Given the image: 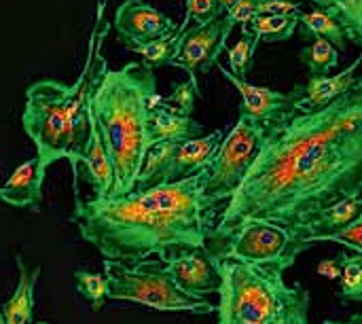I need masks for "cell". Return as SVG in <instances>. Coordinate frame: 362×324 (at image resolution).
<instances>
[{"label":"cell","instance_id":"obj_1","mask_svg":"<svg viewBox=\"0 0 362 324\" xmlns=\"http://www.w3.org/2000/svg\"><path fill=\"white\" fill-rule=\"evenodd\" d=\"M263 125L259 155L221 210L206 248L246 219L295 231L327 206L362 195V76L325 106L295 104Z\"/></svg>","mask_w":362,"mask_h":324},{"label":"cell","instance_id":"obj_2","mask_svg":"<svg viewBox=\"0 0 362 324\" xmlns=\"http://www.w3.org/2000/svg\"><path fill=\"white\" fill-rule=\"evenodd\" d=\"M223 204L208 193V166L176 180L127 195L81 199L76 195L70 223L83 242L104 259L140 263L206 248Z\"/></svg>","mask_w":362,"mask_h":324},{"label":"cell","instance_id":"obj_3","mask_svg":"<svg viewBox=\"0 0 362 324\" xmlns=\"http://www.w3.org/2000/svg\"><path fill=\"white\" fill-rule=\"evenodd\" d=\"M106 0H98L95 23L89 36L83 72L72 85L59 81H36L25 89L21 125L36 146V155L47 163L68 159L74 163L89 138L93 119L91 98L108 66L102 45L110 23L104 17Z\"/></svg>","mask_w":362,"mask_h":324},{"label":"cell","instance_id":"obj_4","mask_svg":"<svg viewBox=\"0 0 362 324\" xmlns=\"http://www.w3.org/2000/svg\"><path fill=\"white\" fill-rule=\"evenodd\" d=\"M157 79L144 62H129L106 70L91 98V110L110 155L115 187L110 195L136 189L151 140V108L157 98Z\"/></svg>","mask_w":362,"mask_h":324},{"label":"cell","instance_id":"obj_5","mask_svg":"<svg viewBox=\"0 0 362 324\" xmlns=\"http://www.w3.org/2000/svg\"><path fill=\"white\" fill-rule=\"evenodd\" d=\"M212 257L221 276L216 324H286L284 272L231 257Z\"/></svg>","mask_w":362,"mask_h":324},{"label":"cell","instance_id":"obj_6","mask_svg":"<svg viewBox=\"0 0 362 324\" xmlns=\"http://www.w3.org/2000/svg\"><path fill=\"white\" fill-rule=\"evenodd\" d=\"M104 276L108 280V299L112 301H129L157 312H216V306L206 297L185 293L159 259H146L134 265L104 259Z\"/></svg>","mask_w":362,"mask_h":324},{"label":"cell","instance_id":"obj_7","mask_svg":"<svg viewBox=\"0 0 362 324\" xmlns=\"http://www.w3.org/2000/svg\"><path fill=\"white\" fill-rule=\"evenodd\" d=\"M216 257H231L261 267L286 272L299 257L293 233L263 219L242 221L223 242L208 248Z\"/></svg>","mask_w":362,"mask_h":324},{"label":"cell","instance_id":"obj_8","mask_svg":"<svg viewBox=\"0 0 362 324\" xmlns=\"http://www.w3.org/2000/svg\"><path fill=\"white\" fill-rule=\"evenodd\" d=\"M265 125L252 117L240 115L238 123L223 136L214 157L208 163V193L216 197L223 208L235 189L242 185L263 142Z\"/></svg>","mask_w":362,"mask_h":324},{"label":"cell","instance_id":"obj_9","mask_svg":"<svg viewBox=\"0 0 362 324\" xmlns=\"http://www.w3.org/2000/svg\"><path fill=\"white\" fill-rule=\"evenodd\" d=\"M221 140H223V132H212L182 142L153 144L146 153L134 191H142L163 183H176L199 172L210 163Z\"/></svg>","mask_w":362,"mask_h":324},{"label":"cell","instance_id":"obj_10","mask_svg":"<svg viewBox=\"0 0 362 324\" xmlns=\"http://www.w3.org/2000/svg\"><path fill=\"white\" fill-rule=\"evenodd\" d=\"M233 28L235 23L227 15H223L210 23L187 28L180 34L170 66L182 68L189 74V81L197 91V98H202L197 76L210 72V68L218 64V55L227 49V38L233 32Z\"/></svg>","mask_w":362,"mask_h":324},{"label":"cell","instance_id":"obj_11","mask_svg":"<svg viewBox=\"0 0 362 324\" xmlns=\"http://www.w3.org/2000/svg\"><path fill=\"white\" fill-rule=\"evenodd\" d=\"M165 270L172 280L189 295L204 297V295H218L221 276L214 263V257L208 248H193L182 250L165 261Z\"/></svg>","mask_w":362,"mask_h":324},{"label":"cell","instance_id":"obj_12","mask_svg":"<svg viewBox=\"0 0 362 324\" xmlns=\"http://www.w3.org/2000/svg\"><path fill=\"white\" fill-rule=\"evenodd\" d=\"M112 25L119 34V40H134V42L161 38L178 30L172 17H168L165 13L151 6L144 0L121 2L117 6Z\"/></svg>","mask_w":362,"mask_h":324},{"label":"cell","instance_id":"obj_13","mask_svg":"<svg viewBox=\"0 0 362 324\" xmlns=\"http://www.w3.org/2000/svg\"><path fill=\"white\" fill-rule=\"evenodd\" d=\"M362 216V195L356 197H344L331 206H327L322 212H318L316 216H312L305 225H301L299 229L291 231L293 240H295V248L301 255L303 250H308L314 244H322L327 242L331 236L339 233L341 229L350 227L356 219Z\"/></svg>","mask_w":362,"mask_h":324},{"label":"cell","instance_id":"obj_14","mask_svg":"<svg viewBox=\"0 0 362 324\" xmlns=\"http://www.w3.org/2000/svg\"><path fill=\"white\" fill-rule=\"evenodd\" d=\"M218 70L223 72V76L238 89L240 93V115L252 117L261 123H267L280 115H284L286 110H291L297 104V89H293L291 93H280L274 91L269 87H259L248 83L244 76L233 74L231 70H227L225 66L216 64Z\"/></svg>","mask_w":362,"mask_h":324},{"label":"cell","instance_id":"obj_15","mask_svg":"<svg viewBox=\"0 0 362 324\" xmlns=\"http://www.w3.org/2000/svg\"><path fill=\"white\" fill-rule=\"evenodd\" d=\"M47 168L49 166L38 155L19 163L11 172L6 183L0 185V199L13 208H30L32 212H40Z\"/></svg>","mask_w":362,"mask_h":324},{"label":"cell","instance_id":"obj_16","mask_svg":"<svg viewBox=\"0 0 362 324\" xmlns=\"http://www.w3.org/2000/svg\"><path fill=\"white\" fill-rule=\"evenodd\" d=\"M74 170L83 168L85 178L91 183L93 187V197H108L112 193L115 187V170H112V161L110 155L104 146V140L100 136L95 117L91 119V127H89V138L87 144L81 153V157L72 163Z\"/></svg>","mask_w":362,"mask_h":324},{"label":"cell","instance_id":"obj_17","mask_svg":"<svg viewBox=\"0 0 362 324\" xmlns=\"http://www.w3.org/2000/svg\"><path fill=\"white\" fill-rule=\"evenodd\" d=\"M202 136V125L193 117L172 106L163 96L157 93L151 108V140L157 142H182Z\"/></svg>","mask_w":362,"mask_h":324},{"label":"cell","instance_id":"obj_18","mask_svg":"<svg viewBox=\"0 0 362 324\" xmlns=\"http://www.w3.org/2000/svg\"><path fill=\"white\" fill-rule=\"evenodd\" d=\"M361 64L362 55H358L352 66H348L344 72H339L335 76H327V74L312 76L308 85L297 87V106L316 108V106H325V104L333 102L356 81V70Z\"/></svg>","mask_w":362,"mask_h":324},{"label":"cell","instance_id":"obj_19","mask_svg":"<svg viewBox=\"0 0 362 324\" xmlns=\"http://www.w3.org/2000/svg\"><path fill=\"white\" fill-rule=\"evenodd\" d=\"M15 263L19 270V282L15 287L13 297L2 306V314L6 318V324H30L34 316V291L42 267H28L21 255H15Z\"/></svg>","mask_w":362,"mask_h":324},{"label":"cell","instance_id":"obj_20","mask_svg":"<svg viewBox=\"0 0 362 324\" xmlns=\"http://www.w3.org/2000/svg\"><path fill=\"white\" fill-rule=\"evenodd\" d=\"M299 32H301V36L312 38V40L322 36V38L331 40L339 51H346L348 36L344 32V25L322 8H316L312 13H301L299 15Z\"/></svg>","mask_w":362,"mask_h":324},{"label":"cell","instance_id":"obj_21","mask_svg":"<svg viewBox=\"0 0 362 324\" xmlns=\"http://www.w3.org/2000/svg\"><path fill=\"white\" fill-rule=\"evenodd\" d=\"M255 34L261 42H280L291 38L299 30L297 15H257L250 23L242 25Z\"/></svg>","mask_w":362,"mask_h":324},{"label":"cell","instance_id":"obj_22","mask_svg":"<svg viewBox=\"0 0 362 324\" xmlns=\"http://www.w3.org/2000/svg\"><path fill=\"white\" fill-rule=\"evenodd\" d=\"M178 38H180V32L176 30V32H172V34H168V36H161V38H153V40H144V42L121 40V45H125L129 51L138 53L146 66L157 68V66L172 64L174 53H176Z\"/></svg>","mask_w":362,"mask_h":324},{"label":"cell","instance_id":"obj_23","mask_svg":"<svg viewBox=\"0 0 362 324\" xmlns=\"http://www.w3.org/2000/svg\"><path fill=\"white\" fill-rule=\"evenodd\" d=\"M299 59L310 68L312 76H322V74H329V70L337 68L339 49L331 40L318 36L314 38L312 47H305L299 51Z\"/></svg>","mask_w":362,"mask_h":324},{"label":"cell","instance_id":"obj_24","mask_svg":"<svg viewBox=\"0 0 362 324\" xmlns=\"http://www.w3.org/2000/svg\"><path fill=\"white\" fill-rule=\"evenodd\" d=\"M74 282H76V291L83 295V299L89 301L91 310L100 312L104 308V303L108 301V280H106L104 272L95 274V272H87V270H76Z\"/></svg>","mask_w":362,"mask_h":324},{"label":"cell","instance_id":"obj_25","mask_svg":"<svg viewBox=\"0 0 362 324\" xmlns=\"http://www.w3.org/2000/svg\"><path fill=\"white\" fill-rule=\"evenodd\" d=\"M341 276H339V293L346 301H362V255H341Z\"/></svg>","mask_w":362,"mask_h":324},{"label":"cell","instance_id":"obj_26","mask_svg":"<svg viewBox=\"0 0 362 324\" xmlns=\"http://www.w3.org/2000/svg\"><path fill=\"white\" fill-rule=\"evenodd\" d=\"M259 38L255 34H250L248 30L242 28V38L229 49L227 57H229V70L238 76H244L250 72L252 64H255V55L259 49Z\"/></svg>","mask_w":362,"mask_h":324},{"label":"cell","instance_id":"obj_27","mask_svg":"<svg viewBox=\"0 0 362 324\" xmlns=\"http://www.w3.org/2000/svg\"><path fill=\"white\" fill-rule=\"evenodd\" d=\"M223 15H225V11L218 0H187V13H185L182 23L178 25V32L182 34L191 21L195 25H202V23H210Z\"/></svg>","mask_w":362,"mask_h":324},{"label":"cell","instance_id":"obj_28","mask_svg":"<svg viewBox=\"0 0 362 324\" xmlns=\"http://www.w3.org/2000/svg\"><path fill=\"white\" fill-rule=\"evenodd\" d=\"M284 306H286V324H310L308 323V318H310V293L301 284L288 287Z\"/></svg>","mask_w":362,"mask_h":324},{"label":"cell","instance_id":"obj_29","mask_svg":"<svg viewBox=\"0 0 362 324\" xmlns=\"http://www.w3.org/2000/svg\"><path fill=\"white\" fill-rule=\"evenodd\" d=\"M327 242H329V244H341V246H346L348 250H354V253L362 255V216L361 219H356L350 227H346V229H341L339 233L331 236Z\"/></svg>","mask_w":362,"mask_h":324},{"label":"cell","instance_id":"obj_30","mask_svg":"<svg viewBox=\"0 0 362 324\" xmlns=\"http://www.w3.org/2000/svg\"><path fill=\"white\" fill-rule=\"evenodd\" d=\"M259 4H261V0H235V2L227 8L225 15H227L233 23L246 25V23H250V21L259 15Z\"/></svg>","mask_w":362,"mask_h":324},{"label":"cell","instance_id":"obj_31","mask_svg":"<svg viewBox=\"0 0 362 324\" xmlns=\"http://www.w3.org/2000/svg\"><path fill=\"white\" fill-rule=\"evenodd\" d=\"M301 0H265L259 4V15H301Z\"/></svg>","mask_w":362,"mask_h":324},{"label":"cell","instance_id":"obj_32","mask_svg":"<svg viewBox=\"0 0 362 324\" xmlns=\"http://www.w3.org/2000/svg\"><path fill=\"white\" fill-rule=\"evenodd\" d=\"M320 272H322V274H327V272H329V276L339 278V276H341V263H339V259H337V261H331V263L320 265Z\"/></svg>","mask_w":362,"mask_h":324},{"label":"cell","instance_id":"obj_33","mask_svg":"<svg viewBox=\"0 0 362 324\" xmlns=\"http://www.w3.org/2000/svg\"><path fill=\"white\" fill-rule=\"evenodd\" d=\"M322 324H362V314H354L350 320H346V323H335V320H325Z\"/></svg>","mask_w":362,"mask_h":324},{"label":"cell","instance_id":"obj_34","mask_svg":"<svg viewBox=\"0 0 362 324\" xmlns=\"http://www.w3.org/2000/svg\"><path fill=\"white\" fill-rule=\"evenodd\" d=\"M218 2H221V6H223V11L227 13V8H229V6H231V4H233L235 0H218Z\"/></svg>","mask_w":362,"mask_h":324},{"label":"cell","instance_id":"obj_35","mask_svg":"<svg viewBox=\"0 0 362 324\" xmlns=\"http://www.w3.org/2000/svg\"><path fill=\"white\" fill-rule=\"evenodd\" d=\"M0 324H6V318H4V314H2V310H0Z\"/></svg>","mask_w":362,"mask_h":324},{"label":"cell","instance_id":"obj_36","mask_svg":"<svg viewBox=\"0 0 362 324\" xmlns=\"http://www.w3.org/2000/svg\"><path fill=\"white\" fill-rule=\"evenodd\" d=\"M30 324H49V323H30Z\"/></svg>","mask_w":362,"mask_h":324},{"label":"cell","instance_id":"obj_37","mask_svg":"<svg viewBox=\"0 0 362 324\" xmlns=\"http://www.w3.org/2000/svg\"><path fill=\"white\" fill-rule=\"evenodd\" d=\"M261 2H265V0H261ZM301 2H303V0H301Z\"/></svg>","mask_w":362,"mask_h":324},{"label":"cell","instance_id":"obj_38","mask_svg":"<svg viewBox=\"0 0 362 324\" xmlns=\"http://www.w3.org/2000/svg\"><path fill=\"white\" fill-rule=\"evenodd\" d=\"M308 2H312V0H308Z\"/></svg>","mask_w":362,"mask_h":324}]
</instances>
